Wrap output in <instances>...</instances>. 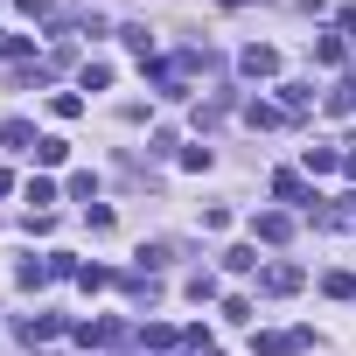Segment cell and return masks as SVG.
I'll return each instance as SVG.
<instances>
[{
  "mask_svg": "<svg viewBox=\"0 0 356 356\" xmlns=\"http://www.w3.org/2000/svg\"><path fill=\"white\" fill-rule=\"evenodd\" d=\"M0 140H8L15 154H35V133H29V119H8V126H0Z\"/></svg>",
  "mask_w": 356,
  "mask_h": 356,
  "instance_id": "cell-4",
  "label": "cell"
},
{
  "mask_svg": "<svg viewBox=\"0 0 356 356\" xmlns=\"http://www.w3.org/2000/svg\"><path fill=\"white\" fill-rule=\"evenodd\" d=\"M77 280H84V293H98V286H112V273H105V266H77Z\"/></svg>",
  "mask_w": 356,
  "mask_h": 356,
  "instance_id": "cell-10",
  "label": "cell"
},
{
  "mask_svg": "<svg viewBox=\"0 0 356 356\" xmlns=\"http://www.w3.org/2000/svg\"><path fill=\"white\" fill-rule=\"evenodd\" d=\"M77 342H84V349H119V342H126V328H119V321H84V328H77Z\"/></svg>",
  "mask_w": 356,
  "mask_h": 356,
  "instance_id": "cell-1",
  "label": "cell"
},
{
  "mask_svg": "<svg viewBox=\"0 0 356 356\" xmlns=\"http://www.w3.org/2000/svg\"><path fill=\"white\" fill-rule=\"evenodd\" d=\"M342 29H349V35H356V8H349V15H342Z\"/></svg>",
  "mask_w": 356,
  "mask_h": 356,
  "instance_id": "cell-11",
  "label": "cell"
},
{
  "mask_svg": "<svg viewBox=\"0 0 356 356\" xmlns=\"http://www.w3.org/2000/svg\"><path fill=\"white\" fill-rule=\"evenodd\" d=\"M238 70H245V77H273V70H280V49H266V42H252V49L238 56Z\"/></svg>",
  "mask_w": 356,
  "mask_h": 356,
  "instance_id": "cell-2",
  "label": "cell"
},
{
  "mask_svg": "<svg viewBox=\"0 0 356 356\" xmlns=\"http://www.w3.org/2000/svg\"><path fill=\"white\" fill-rule=\"evenodd\" d=\"M63 154H70V147H63V140H56V133H49V140H35V161H42V168H56V161H63Z\"/></svg>",
  "mask_w": 356,
  "mask_h": 356,
  "instance_id": "cell-8",
  "label": "cell"
},
{
  "mask_svg": "<svg viewBox=\"0 0 356 356\" xmlns=\"http://www.w3.org/2000/svg\"><path fill=\"white\" fill-rule=\"evenodd\" d=\"M286 231H293V217H280V210H266V217H259V238H266V245H280Z\"/></svg>",
  "mask_w": 356,
  "mask_h": 356,
  "instance_id": "cell-5",
  "label": "cell"
},
{
  "mask_svg": "<svg viewBox=\"0 0 356 356\" xmlns=\"http://www.w3.org/2000/svg\"><path fill=\"white\" fill-rule=\"evenodd\" d=\"M224 266H231V273H252V266H259V252H252V245H238V252H224Z\"/></svg>",
  "mask_w": 356,
  "mask_h": 356,
  "instance_id": "cell-9",
  "label": "cell"
},
{
  "mask_svg": "<svg viewBox=\"0 0 356 356\" xmlns=\"http://www.w3.org/2000/svg\"><path fill=\"white\" fill-rule=\"evenodd\" d=\"M56 328H63V321H56V314H35V321H22V342H49V335H56Z\"/></svg>",
  "mask_w": 356,
  "mask_h": 356,
  "instance_id": "cell-6",
  "label": "cell"
},
{
  "mask_svg": "<svg viewBox=\"0 0 356 356\" xmlns=\"http://www.w3.org/2000/svg\"><path fill=\"white\" fill-rule=\"evenodd\" d=\"M140 349H175V328H168V321H147V328H140Z\"/></svg>",
  "mask_w": 356,
  "mask_h": 356,
  "instance_id": "cell-7",
  "label": "cell"
},
{
  "mask_svg": "<svg viewBox=\"0 0 356 356\" xmlns=\"http://www.w3.org/2000/svg\"><path fill=\"white\" fill-rule=\"evenodd\" d=\"M259 286H266V293H293V286H300V266H266Z\"/></svg>",
  "mask_w": 356,
  "mask_h": 356,
  "instance_id": "cell-3",
  "label": "cell"
}]
</instances>
